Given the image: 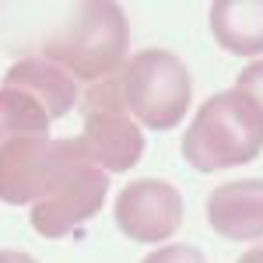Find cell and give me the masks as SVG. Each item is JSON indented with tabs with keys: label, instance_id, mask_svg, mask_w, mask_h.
Listing matches in <instances>:
<instances>
[{
	"label": "cell",
	"instance_id": "obj_3",
	"mask_svg": "<svg viewBox=\"0 0 263 263\" xmlns=\"http://www.w3.org/2000/svg\"><path fill=\"white\" fill-rule=\"evenodd\" d=\"M78 105V81L46 57L11 63L0 81V147L18 137H49V126Z\"/></svg>",
	"mask_w": 263,
	"mask_h": 263
},
{
	"label": "cell",
	"instance_id": "obj_8",
	"mask_svg": "<svg viewBox=\"0 0 263 263\" xmlns=\"http://www.w3.org/2000/svg\"><path fill=\"white\" fill-rule=\"evenodd\" d=\"M182 224V197L165 179H134L116 197V228L144 246L165 242Z\"/></svg>",
	"mask_w": 263,
	"mask_h": 263
},
{
	"label": "cell",
	"instance_id": "obj_11",
	"mask_svg": "<svg viewBox=\"0 0 263 263\" xmlns=\"http://www.w3.org/2000/svg\"><path fill=\"white\" fill-rule=\"evenodd\" d=\"M141 263H207L197 246H158V249H151Z\"/></svg>",
	"mask_w": 263,
	"mask_h": 263
},
{
	"label": "cell",
	"instance_id": "obj_14",
	"mask_svg": "<svg viewBox=\"0 0 263 263\" xmlns=\"http://www.w3.org/2000/svg\"><path fill=\"white\" fill-rule=\"evenodd\" d=\"M239 263H263V246H256V249L242 253V260H239Z\"/></svg>",
	"mask_w": 263,
	"mask_h": 263
},
{
	"label": "cell",
	"instance_id": "obj_2",
	"mask_svg": "<svg viewBox=\"0 0 263 263\" xmlns=\"http://www.w3.org/2000/svg\"><path fill=\"white\" fill-rule=\"evenodd\" d=\"M263 155V109L242 91H218L197 109L182 134V158L197 172L249 165Z\"/></svg>",
	"mask_w": 263,
	"mask_h": 263
},
{
	"label": "cell",
	"instance_id": "obj_13",
	"mask_svg": "<svg viewBox=\"0 0 263 263\" xmlns=\"http://www.w3.org/2000/svg\"><path fill=\"white\" fill-rule=\"evenodd\" d=\"M0 263H39V260L21 253V249H0Z\"/></svg>",
	"mask_w": 263,
	"mask_h": 263
},
{
	"label": "cell",
	"instance_id": "obj_5",
	"mask_svg": "<svg viewBox=\"0 0 263 263\" xmlns=\"http://www.w3.org/2000/svg\"><path fill=\"white\" fill-rule=\"evenodd\" d=\"M81 141L105 172H126L141 162L144 134L123 99V78H102L81 99Z\"/></svg>",
	"mask_w": 263,
	"mask_h": 263
},
{
	"label": "cell",
	"instance_id": "obj_4",
	"mask_svg": "<svg viewBox=\"0 0 263 263\" xmlns=\"http://www.w3.org/2000/svg\"><path fill=\"white\" fill-rule=\"evenodd\" d=\"M120 78L130 116L147 130H176L193 102L190 70L168 49L134 53L120 70Z\"/></svg>",
	"mask_w": 263,
	"mask_h": 263
},
{
	"label": "cell",
	"instance_id": "obj_12",
	"mask_svg": "<svg viewBox=\"0 0 263 263\" xmlns=\"http://www.w3.org/2000/svg\"><path fill=\"white\" fill-rule=\"evenodd\" d=\"M235 91H242L246 99H253V102L263 109V57H260V60H253V63L242 70V74H239Z\"/></svg>",
	"mask_w": 263,
	"mask_h": 263
},
{
	"label": "cell",
	"instance_id": "obj_1",
	"mask_svg": "<svg viewBox=\"0 0 263 263\" xmlns=\"http://www.w3.org/2000/svg\"><path fill=\"white\" fill-rule=\"evenodd\" d=\"M126 49L130 21L123 7L112 0H91L67 7L63 21H57L42 39L39 57L63 67L74 81L95 84L126 67Z\"/></svg>",
	"mask_w": 263,
	"mask_h": 263
},
{
	"label": "cell",
	"instance_id": "obj_6",
	"mask_svg": "<svg viewBox=\"0 0 263 263\" xmlns=\"http://www.w3.org/2000/svg\"><path fill=\"white\" fill-rule=\"evenodd\" d=\"M88 147L81 137L53 141V137H18L0 147V200L18 207L35 203L67 176V168L84 158Z\"/></svg>",
	"mask_w": 263,
	"mask_h": 263
},
{
	"label": "cell",
	"instance_id": "obj_9",
	"mask_svg": "<svg viewBox=\"0 0 263 263\" xmlns=\"http://www.w3.org/2000/svg\"><path fill=\"white\" fill-rule=\"evenodd\" d=\"M207 221L228 242H260L263 239V179H235L211 190Z\"/></svg>",
	"mask_w": 263,
	"mask_h": 263
},
{
	"label": "cell",
	"instance_id": "obj_7",
	"mask_svg": "<svg viewBox=\"0 0 263 263\" xmlns=\"http://www.w3.org/2000/svg\"><path fill=\"white\" fill-rule=\"evenodd\" d=\"M105 193H109V172L99 168V162L91 155H84L32 207L28 221L42 239H63L67 232L81 228L84 221H91L99 214L102 203H105Z\"/></svg>",
	"mask_w": 263,
	"mask_h": 263
},
{
	"label": "cell",
	"instance_id": "obj_10",
	"mask_svg": "<svg viewBox=\"0 0 263 263\" xmlns=\"http://www.w3.org/2000/svg\"><path fill=\"white\" fill-rule=\"evenodd\" d=\"M211 32L232 57H263V0H218Z\"/></svg>",
	"mask_w": 263,
	"mask_h": 263
}]
</instances>
